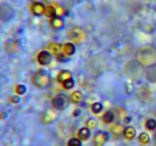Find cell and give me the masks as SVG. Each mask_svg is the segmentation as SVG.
<instances>
[{
	"instance_id": "9",
	"label": "cell",
	"mask_w": 156,
	"mask_h": 146,
	"mask_svg": "<svg viewBox=\"0 0 156 146\" xmlns=\"http://www.w3.org/2000/svg\"><path fill=\"white\" fill-rule=\"evenodd\" d=\"M63 51L66 56H72L75 53L76 47L72 43H67L63 46Z\"/></svg>"
},
{
	"instance_id": "22",
	"label": "cell",
	"mask_w": 156,
	"mask_h": 146,
	"mask_svg": "<svg viewBox=\"0 0 156 146\" xmlns=\"http://www.w3.org/2000/svg\"><path fill=\"white\" fill-rule=\"evenodd\" d=\"M16 92L18 94H24L26 92V87L24 85H18L16 87Z\"/></svg>"
},
{
	"instance_id": "19",
	"label": "cell",
	"mask_w": 156,
	"mask_h": 146,
	"mask_svg": "<svg viewBox=\"0 0 156 146\" xmlns=\"http://www.w3.org/2000/svg\"><path fill=\"white\" fill-rule=\"evenodd\" d=\"M68 146H82V142L79 138H70L68 142Z\"/></svg>"
},
{
	"instance_id": "1",
	"label": "cell",
	"mask_w": 156,
	"mask_h": 146,
	"mask_svg": "<svg viewBox=\"0 0 156 146\" xmlns=\"http://www.w3.org/2000/svg\"><path fill=\"white\" fill-rule=\"evenodd\" d=\"M138 59L140 62L144 65L152 64L156 59V53L153 49L150 47H145L139 51Z\"/></svg>"
},
{
	"instance_id": "15",
	"label": "cell",
	"mask_w": 156,
	"mask_h": 146,
	"mask_svg": "<svg viewBox=\"0 0 156 146\" xmlns=\"http://www.w3.org/2000/svg\"><path fill=\"white\" fill-rule=\"evenodd\" d=\"M51 25L53 28L59 29L63 25V22L59 18H53L51 21Z\"/></svg>"
},
{
	"instance_id": "11",
	"label": "cell",
	"mask_w": 156,
	"mask_h": 146,
	"mask_svg": "<svg viewBox=\"0 0 156 146\" xmlns=\"http://www.w3.org/2000/svg\"><path fill=\"white\" fill-rule=\"evenodd\" d=\"M123 134H124V136L126 138H127V139H133L135 137L136 132L134 128L128 127L125 129Z\"/></svg>"
},
{
	"instance_id": "7",
	"label": "cell",
	"mask_w": 156,
	"mask_h": 146,
	"mask_svg": "<svg viewBox=\"0 0 156 146\" xmlns=\"http://www.w3.org/2000/svg\"><path fill=\"white\" fill-rule=\"evenodd\" d=\"M146 75H147V78L150 82L156 81V65H152L148 67Z\"/></svg>"
},
{
	"instance_id": "25",
	"label": "cell",
	"mask_w": 156,
	"mask_h": 146,
	"mask_svg": "<svg viewBox=\"0 0 156 146\" xmlns=\"http://www.w3.org/2000/svg\"><path fill=\"white\" fill-rule=\"evenodd\" d=\"M19 100L20 98L18 96H14V97H12V102H14V103H18Z\"/></svg>"
},
{
	"instance_id": "5",
	"label": "cell",
	"mask_w": 156,
	"mask_h": 146,
	"mask_svg": "<svg viewBox=\"0 0 156 146\" xmlns=\"http://www.w3.org/2000/svg\"><path fill=\"white\" fill-rule=\"evenodd\" d=\"M108 134L105 132H99L94 135L93 139V144L94 146H103L104 144L108 141Z\"/></svg>"
},
{
	"instance_id": "10",
	"label": "cell",
	"mask_w": 156,
	"mask_h": 146,
	"mask_svg": "<svg viewBox=\"0 0 156 146\" xmlns=\"http://www.w3.org/2000/svg\"><path fill=\"white\" fill-rule=\"evenodd\" d=\"M72 78V74L70 71H66V70H64V71H62L59 75H58V82L59 83H63L65 81H66L67 79Z\"/></svg>"
},
{
	"instance_id": "13",
	"label": "cell",
	"mask_w": 156,
	"mask_h": 146,
	"mask_svg": "<svg viewBox=\"0 0 156 146\" xmlns=\"http://www.w3.org/2000/svg\"><path fill=\"white\" fill-rule=\"evenodd\" d=\"M103 121L106 123H110L114 120V115L111 111H107L105 114H104L103 117Z\"/></svg>"
},
{
	"instance_id": "6",
	"label": "cell",
	"mask_w": 156,
	"mask_h": 146,
	"mask_svg": "<svg viewBox=\"0 0 156 146\" xmlns=\"http://www.w3.org/2000/svg\"><path fill=\"white\" fill-rule=\"evenodd\" d=\"M52 55L50 52L46 51H41V53H39V54L37 55V61L41 65H48L49 63H50L52 61Z\"/></svg>"
},
{
	"instance_id": "14",
	"label": "cell",
	"mask_w": 156,
	"mask_h": 146,
	"mask_svg": "<svg viewBox=\"0 0 156 146\" xmlns=\"http://www.w3.org/2000/svg\"><path fill=\"white\" fill-rule=\"evenodd\" d=\"M84 34H83V32L82 30H73L72 32V38H73L74 40L76 41H79L83 38Z\"/></svg>"
},
{
	"instance_id": "18",
	"label": "cell",
	"mask_w": 156,
	"mask_h": 146,
	"mask_svg": "<svg viewBox=\"0 0 156 146\" xmlns=\"http://www.w3.org/2000/svg\"><path fill=\"white\" fill-rule=\"evenodd\" d=\"M49 48H50V50L53 53H55V54H59V53L61 50V46L59 45V44L53 43L49 47Z\"/></svg>"
},
{
	"instance_id": "12",
	"label": "cell",
	"mask_w": 156,
	"mask_h": 146,
	"mask_svg": "<svg viewBox=\"0 0 156 146\" xmlns=\"http://www.w3.org/2000/svg\"><path fill=\"white\" fill-rule=\"evenodd\" d=\"M83 98V95H82V93L79 91H76L75 92H73L71 95V100L73 103H78L79 102H81V100Z\"/></svg>"
},
{
	"instance_id": "17",
	"label": "cell",
	"mask_w": 156,
	"mask_h": 146,
	"mask_svg": "<svg viewBox=\"0 0 156 146\" xmlns=\"http://www.w3.org/2000/svg\"><path fill=\"white\" fill-rule=\"evenodd\" d=\"M62 84L66 89H71V88H73V86H74L75 82H74V80H73V77H72L70 78L67 79L66 81H65V82Z\"/></svg>"
},
{
	"instance_id": "3",
	"label": "cell",
	"mask_w": 156,
	"mask_h": 146,
	"mask_svg": "<svg viewBox=\"0 0 156 146\" xmlns=\"http://www.w3.org/2000/svg\"><path fill=\"white\" fill-rule=\"evenodd\" d=\"M69 100L68 97L64 94H59L55 96L52 100V105L53 107L59 110H63L68 106Z\"/></svg>"
},
{
	"instance_id": "4",
	"label": "cell",
	"mask_w": 156,
	"mask_h": 146,
	"mask_svg": "<svg viewBox=\"0 0 156 146\" xmlns=\"http://www.w3.org/2000/svg\"><path fill=\"white\" fill-rule=\"evenodd\" d=\"M14 15V11L9 5L2 3L0 5V21H8L12 19Z\"/></svg>"
},
{
	"instance_id": "23",
	"label": "cell",
	"mask_w": 156,
	"mask_h": 146,
	"mask_svg": "<svg viewBox=\"0 0 156 146\" xmlns=\"http://www.w3.org/2000/svg\"><path fill=\"white\" fill-rule=\"evenodd\" d=\"M33 12L34 13L36 14V15H40V14H41L43 12V5H35Z\"/></svg>"
},
{
	"instance_id": "21",
	"label": "cell",
	"mask_w": 156,
	"mask_h": 146,
	"mask_svg": "<svg viewBox=\"0 0 156 146\" xmlns=\"http://www.w3.org/2000/svg\"><path fill=\"white\" fill-rule=\"evenodd\" d=\"M139 140H140L142 143H144V144L148 143L149 141V135H148L147 133H145V132H143V133H142L141 135H140V137H139Z\"/></svg>"
},
{
	"instance_id": "24",
	"label": "cell",
	"mask_w": 156,
	"mask_h": 146,
	"mask_svg": "<svg viewBox=\"0 0 156 146\" xmlns=\"http://www.w3.org/2000/svg\"><path fill=\"white\" fill-rule=\"evenodd\" d=\"M87 126L89 128H93L95 126V122H94V120L91 119V120H88V123H87Z\"/></svg>"
},
{
	"instance_id": "16",
	"label": "cell",
	"mask_w": 156,
	"mask_h": 146,
	"mask_svg": "<svg viewBox=\"0 0 156 146\" xmlns=\"http://www.w3.org/2000/svg\"><path fill=\"white\" fill-rule=\"evenodd\" d=\"M103 109V105L101 104L99 102H96V103H94L91 106V110L94 113H101Z\"/></svg>"
},
{
	"instance_id": "2",
	"label": "cell",
	"mask_w": 156,
	"mask_h": 146,
	"mask_svg": "<svg viewBox=\"0 0 156 146\" xmlns=\"http://www.w3.org/2000/svg\"><path fill=\"white\" fill-rule=\"evenodd\" d=\"M50 77L48 74L44 70H40L34 75L33 78V82L37 88H47L50 85Z\"/></svg>"
},
{
	"instance_id": "8",
	"label": "cell",
	"mask_w": 156,
	"mask_h": 146,
	"mask_svg": "<svg viewBox=\"0 0 156 146\" xmlns=\"http://www.w3.org/2000/svg\"><path fill=\"white\" fill-rule=\"evenodd\" d=\"M78 135L80 140H87L90 137V129L89 128L83 127L81 128L78 132Z\"/></svg>"
},
{
	"instance_id": "20",
	"label": "cell",
	"mask_w": 156,
	"mask_h": 146,
	"mask_svg": "<svg viewBox=\"0 0 156 146\" xmlns=\"http://www.w3.org/2000/svg\"><path fill=\"white\" fill-rule=\"evenodd\" d=\"M146 126L148 129H154L156 127V121L153 119H150V120H147L146 123Z\"/></svg>"
}]
</instances>
